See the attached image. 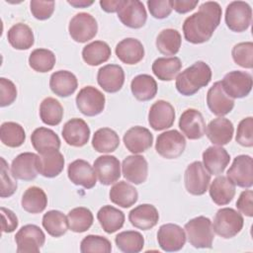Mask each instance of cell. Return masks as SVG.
I'll list each match as a JSON object with an SVG mask.
<instances>
[{
	"label": "cell",
	"instance_id": "ee69618b",
	"mask_svg": "<svg viewBox=\"0 0 253 253\" xmlns=\"http://www.w3.org/2000/svg\"><path fill=\"white\" fill-rule=\"evenodd\" d=\"M67 219L71 231L76 233H82L87 231L92 226L94 216L89 209L84 207H78L72 209L68 212Z\"/></svg>",
	"mask_w": 253,
	"mask_h": 253
},
{
	"label": "cell",
	"instance_id": "bcb514c9",
	"mask_svg": "<svg viewBox=\"0 0 253 253\" xmlns=\"http://www.w3.org/2000/svg\"><path fill=\"white\" fill-rule=\"evenodd\" d=\"M115 242L117 247L125 253H138L144 246V238L138 231L127 230L120 232Z\"/></svg>",
	"mask_w": 253,
	"mask_h": 253
},
{
	"label": "cell",
	"instance_id": "ffe728a7",
	"mask_svg": "<svg viewBox=\"0 0 253 253\" xmlns=\"http://www.w3.org/2000/svg\"><path fill=\"white\" fill-rule=\"evenodd\" d=\"M124 143L128 151L138 154L149 149L153 142V135L146 127L135 126L124 134Z\"/></svg>",
	"mask_w": 253,
	"mask_h": 253
},
{
	"label": "cell",
	"instance_id": "7bdbcfd3",
	"mask_svg": "<svg viewBox=\"0 0 253 253\" xmlns=\"http://www.w3.org/2000/svg\"><path fill=\"white\" fill-rule=\"evenodd\" d=\"M40 118L47 126H57L63 118V108L61 104L52 97L42 100L40 106Z\"/></svg>",
	"mask_w": 253,
	"mask_h": 253
},
{
	"label": "cell",
	"instance_id": "681fc988",
	"mask_svg": "<svg viewBox=\"0 0 253 253\" xmlns=\"http://www.w3.org/2000/svg\"><path fill=\"white\" fill-rule=\"evenodd\" d=\"M232 58L236 64L243 68L251 69L253 66V42H244L232 47Z\"/></svg>",
	"mask_w": 253,
	"mask_h": 253
},
{
	"label": "cell",
	"instance_id": "74e56055",
	"mask_svg": "<svg viewBox=\"0 0 253 253\" xmlns=\"http://www.w3.org/2000/svg\"><path fill=\"white\" fill-rule=\"evenodd\" d=\"M111 47L103 41H95L82 49V58L90 66H97L106 62L111 56Z\"/></svg>",
	"mask_w": 253,
	"mask_h": 253
},
{
	"label": "cell",
	"instance_id": "9c48e42d",
	"mask_svg": "<svg viewBox=\"0 0 253 253\" xmlns=\"http://www.w3.org/2000/svg\"><path fill=\"white\" fill-rule=\"evenodd\" d=\"M15 241L18 253L39 252L44 244L45 235L40 226L26 224L16 233Z\"/></svg>",
	"mask_w": 253,
	"mask_h": 253
},
{
	"label": "cell",
	"instance_id": "e0dca14e",
	"mask_svg": "<svg viewBox=\"0 0 253 253\" xmlns=\"http://www.w3.org/2000/svg\"><path fill=\"white\" fill-rule=\"evenodd\" d=\"M61 133L65 142L75 147L84 146L90 138V128L87 123L79 118L67 121L62 127Z\"/></svg>",
	"mask_w": 253,
	"mask_h": 253
},
{
	"label": "cell",
	"instance_id": "f1b7e54d",
	"mask_svg": "<svg viewBox=\"0 0 253 253\" xmlns=\"http://www.w3.org/2000/svg\"><path fill=\"white\" fill-rule=\"evenodd\" d=\"M115 51L118 58L128 65L136 64L144 57V47L140 41L134 38L122 40L116 45Z\"/></svg>",
	"mask_w": 253,
	"mask_h": 253
},
{
	"label": "cell",
	"instance_id": "680465c9",
	"mask_svg": "<svg viewBox=\"0 0 253 253\" xmlns=\"http://www.w3.org/2000/svg\"><path fill=\"white\" fill-rule=\"evenodd\" d=\"M199 0H172V8L180 14L188 13L196 8Z\"/></svg>",
	"mask_w": 253,
	"mask_h": 253
},
{
	"label": "cell",
	"instance_id": "94428289",
	"mask_svg": "<svg viewBox=\"0 0 253 253\" xmlns=\"http://www.w3.org/2000/svg\"><path fill=\"white\" fill-rule=\"evenodd\" d=\"M67 2L68 4H70L75 8H85L94 3L93 1H86V0H74V1H67Z\"/></svg>",
	"mask_w": 253,
	"mask_h": 253
},
{
	"label": "cell",
	"instance_id": "6da1fadb",
	"mask_svg": "<svg viewBox=\"0 0 253 253\" xmlns=\"http://www.w3.org/2000/svg\"><path fill=\"white\" fill-rule=\"evenodd\" d=\"M222 11L217 2H204L198 12L185 19L183 33L187 42L191 43H203L208 42L218 27Z\"/></svg>",
	"mask_w": 253,
	"mask_h": 253
},
{
	"label": "cell",
	"instance_id": "d590c367",
	"mask_svg": "<svg viewBox=\"0 0 253 253\" xmlns=\"http://www.w3.org/2000/svg\"><path fill=\"white\" fill-rule=\"evenodd\" d=\"M7 39L9 43L19 50L29 49L35 42L32 29L23 23H18L12 26L7 32Z\"/></svg>",
	"mask_w": 253,
	"mask_h": 253
},
{
	"label": "cell",
	"instance_id": "f6af8a7d",
	"mask_svg": "<svg viewBox=\"0 0 253 253\" xmlns=\"http://www.w3.org/2000/svg\"><path fill=\"white\" fill-rule=\"evenodd\" d=\"M0 139L8 147H19L26 140L24 127L14 122H5L0 127Z\"/></svg>",
	"mask_w": 253,
	"mask_h": 253
},
{
	"label": "cell",
	"instance_id": "d4e9b609",
	"mask_svg": "<svg viewBox=\"0 0 253 253\" xmlns=\"http://www.w3.org/2000/svg\"><path fill=\"white\" fill-rule=\"evenodd\" d=\"M230 161V155L221 146H210L203 152V165L211 175H220Z\"/></svg>",
	"mask_w": 253,
	"mask_h": 253
},
{
	"label": "cell",
	"instance_id": "f546056e",
	"mask_svg": "<svg viewBox=\"0 0 253 253\" xmlns=\"http://www.w3.org/2000/svg\"><path fill=\"white\" fill-rule=\"evenodd\" d=\"M50 90L59 97L72 95L78 87L76 76L67 70H58L51 74L49 79Z\"/></svg>",
	"mask_w": 253,
	"mask_h": 253
},
{
	"label": "cell",
	"instance_id": "e575fe53",
	"mask_svg": "<svg viewBox=\"0 0 253 253\" xmlns=\"http://www.w3.org/2000/svg\"><path fill=\"white\" fill-rule=\"evenodd\" d=\"M132 95L138 101H149L157 93V83L155 79L148 74H139L135 76L130 83Z\"/></svg>",
	"mask_w": 253,
	"mask_h": 253
},
{
	"label": "cell",
	"instance_id": "4dcf8cb0",
	"mask_svg": "<svg viewBox=\"0 0 253 253\" xmlns=\"http://www.w3.org/2000/svg\"><path fill=\"white\" fill-rule=\"evenodd\" d=\"M210 196L217 206H225L229 204L235 195V185L226 176L216 177L211 184Z\"/></svg>",
	"mask_w": 253,
	"mask_h": 253
},
{
	"label": "cell",
	"instance_id": "3957f363",
	"mask_svg": "<svg viewBox=\"0 0 253 253\" xmlns=\"http://www.w3.org/2000/svg\"><path fill=\"white\" fill-rule=\"evenodd\" d=\"M188 240L195 248H211L214 233L211 221L206 216H197L190 219L184 227Z\"/></svg>",
	"mask_w": 253,
	"mask_h": 253
},
{
	"label": "cell",
	"instance_id": "816d5d0a",
	"mask_svg": "<svg viewBox=\"0 0 253 253\" xmlns=\"http://www.w3.org/2000/svg\"><path fill=\"white\" fill-rule=\"evenodd\" d=\"M17 182L13 175L9 173V167L6 160L1 157V198L11 197L17 190Z\"/></svg>",
	"mask_w": 253,
	"mask_h": 253
},
{
	"label": "cell",
	"instance_id": "91938a15",
	"mask_svg": "<svg viewBox=\"0 0 253 253\" xmlns=\"http://www.w3.org/2000/svg\"><path fill=\"white\" fill-rule=\"evenodd\" d=\"M124 0H101L100 5L107 13H115L121 8Z\"/></svg>",
	"mask_w": 253,
	"mask_h": 253
},
{
	"label": "cell",
	"instance_id": "8992f818",
	"mask_svg": "<svg viewBox=\"0 0 253 253\" xmlns=\"http://www.w3.org/2000/svg\"><path fill=\"white\" fill-rule=\"evenodd\" d=\"M186 139L176 129L166 130L157 136L155 149L157 153L166 159L178 158L184 152Z\"/></svg>",
	"mask_w": 253,
	"mask_h": 253
},
{
	"label": "cell",
	"instance_id": "836d02e7",
	"mask_svg": "<svg viewBox=\"0 0 253 253\" xmlns=\"http://www.w3.org/2000/svg\"><path fill=\"white\" fill-rule=\"evenodd\" d=\"M100 225L107 233H114L121 229L125 223V214L119 209L112 206H104L97 212Z\"/></svg>",
	"mask_w": 253,
	"mask_h": 253
},
{
	"label": "cell",
	"instance_id": "b9f144b4",
	"mask_svg": "<svg viewBox=\"0 0 253 253\" xmlns=\"http://www.w3.org/2000/svg\"><path fill=\"white\" fill-rule=\"evenodd\" d=\"M182 38L175 29L162 30L156 39V47L164 55H175L181 47Z\"/></svg>",
	"mask_w": 253,
	"mask_h": 253
},
{
	"label": "cell",
	"instance_id": "2e32d148",
	"mask_svg": "<svg viewBox=\"0 0 253 253\" xmlns=\"http://www.w3.org/2000/svg\"><path fill=\"white\" fill-rule=\"evenodd\" d=\"M94 170L102 185L109 186L121 177V163L116 156L102 155L94 161Z\"/></svg>",
	"mask_w": 253,
	"mask_h": 253
},
{
	"label": "cell",
	"instance_id": "ab89813d",
	"mask_svg": "<svg viewBox=\"0 0 253 253\" xmlns=\"http://www.w3.org/2000/svg\"><path fill=\"white\" fill-rule=\"evenodd\" d=\"M120 145L118 133L110 127H102L95 131L92 138V146L101 153H110L115 151Z\"/></svg>",
	"mask_w": 253,
	"mask_h": 253
},
{
	"label": "cell",
	"instance_id": "83f0119b",
	"mask_svg": "<svg viewBox=\"0 0 253 253\" xmlns=\"http://www.w3.org/2000/svg\"><path fill=\"white\" fill-rule=\"evenodd\" d=\"M128 220L134 227L141 230H148L157 224L159 213L153 205L142 204L129 211Z\"/></svg>",
	"mask_w": 253,
	"mask_h": 253
},
{
	"label": "cell",
	"instance_id": "484cf974",
	"mask_svg": "<svg viewBox=\"0 0 253 253\" xmlns=\"http://www.w3.org/2000/svg\"><path fill=\"white\" fill-rule=\"evenodd\" d=\"M64 168V157L61 152L56 149L48 150L38 156L37 169L38 172L46 178L58 176Z\"/></svg>",
	"mask_w": 253,
	"mask_h": 253
},
{
	"label": "cell",
	"instance_id": "f5cc1de1",
	"mask_svg": "<svg viewBox=\"0 0 253 253\" xmlns=\"http://www.w3.org/2000/svg\"><path fill=\"white\" fill-rule=\"evenodd\" d=\"M54 1H42L32 0L30 3L31 12L33 16L41 21L47 20L51 17L54 12Z\"/></svg>",
	"mask_w": 253,
	"mask_h": 253
},
{
	"label": "cell",
	"instance_id": "c3c4849f",
	"mask_svg": "<svg viewBox=\"0 0 253 253\" xmlns=\"http://www.w3.org/2000/svg\"><path fill=\"white\" fill-rule=\"evenodd\" d=\"M80 251L82 253L88 252H102L110 253L112 251L111 241L100 235H87L85 236L80 243Z\"/></svg>",
	"mask_w": 253,
	"mask_h": 253
},
{
	"label": "cell",
	"instance_id": "d6986e66",
	"mask_svg": "<svg viewBox=\"0 0 253 253\" xmlns=\"http://www.w3.org/2000/svg\"><path fill=\"white\" fill-rule=\"evenodd\" d=\"M182 133L189 139H199L206 133V123L203 115L196 109L184 111L179 120Z\"/></svg>",
	"mask_w": 253,
	"mask_h": 253
},
{
	"label": "cell",
	"instance_id": "7402d4cb",
	"mask_svg": "<svg viewBox=\"0 0 253 253\" xmlns=\"http://www.w3.org/2000/svg\"><path fill=\"white\" fill-rule=\"evenodd\" d=\"M38 154L24 152L16 156L11 164V174L15 179L32 181L38 176L37 160Z\"/></svg>",
	"mask_w": 253,
	"mask_h": 253
},
{
	"label": "cell",
	"instance_id": "44dd1931",
	"mask_svg": "<svg viewBox=\"0 0 253 253\" xmlns=\"http://www.w3.org/2000/svg\"><path fill=\"white\" fill-rule=\"evenodd\" d=\"M207 104L213 115L223 117L232 111L234 100L226 95L220 81H217L208 91Z\"/></svg>",
	"mask_w": 253,
	"mask_h": 253
},
{
	"label": "cell",
	"instance_id": "30bf717a",
	"mask_svg": "<svg viewBox=\"0 0 253 253\" xmlns=\"http://www.w3.org/2000/svg\"><path fill=\"white\" fill-rule=\"evenodd\" d=\"M184 182L188 193L194 196H201L208 190L211 174L206 170L202 162L194 161L188 165L185 171Z\"/></svg>",
	"mask_w": 253,
	"mask_h": 253
},
{
	"label": "cell",
	"instance_id": "9a60e30c",
	"mask_svg": "<svg viewBox=\"0 0 253 253\" xmlns=\"http://www.w3.org/2000/svg\"><path fill=\"white\" fill-rule=\"evenodd\" d=\"M175 121L174 107L167 101L158 100L149 109L148 124L154 130H163L173 126Z\"/></svg>",
	"mask_w": 253,
	"mask_h": 253
},
{
	"label": "cell",
	"instance_id": "cb8c5ba5",
	"mask_svg": "<svg viewBox=\"0 0 253 253\" xmlns=\"http://www.w3.org/2000/svg\"><path fill=\"white\" fill-rule=\"evenodd\" d=\"M124 177L130 183L139 185L146 181L148 175V163L141 155H128L122 164Z\"/></svg>",
	"mask_w": 253,
	"mask_h": 253
},
{
	"label": "cell",
	"instance_id": "4316f807",
	"mask_svg": "<svg viewBox=\"0 0 253 253\" xmlns=\"http://www.w3.org/2000/svg\"><path fill=\"white\" fill-rule=\"evenodd\" d=\"M234 132L232 123L225 118L219 117L210 122L207 126L206 133L212 144L225 145L231 141Z\"/></svg>",
	"mask_w": 253,
	"mask_h": 253
},
{
	"label": "cell",
	"instance_id": "52a82bcc",
	"mask_svg": "<svg viewBox=\"0 0 253 253\" xmlns=\"http://www.w3.org/2000/svg\"><path fill=\"white\" fill-rule=\"evenodd\" d=\"M223 91L231 99L246 97L252 89V76L250 73L233 70L224 75L220 81Z\"/></svg>",
	"mask_w": 253,
	"mask_h": 253
},
{
	"label": "cell",
	"instance_id": "ba28073f",
	"mask_svg": "<svg viewBox=\"0 0 253 253\" xmlns=\"http://www.w3.org/2000/svg\"><path fill=\"white\" fill-rule=\"evenodd\" d=\"M78 110L87 117H94L101 114L105 108V95L93 86L83 87L76 96Z\"/></svg>",
	"mask_w": 253,
	"mask_h": 253
},
{
	"label": "cell",
	"instance_id": "4fadbf2b",
	"mask_svg": "<svg viewBox=\"0 0 253 253\" xmlns=\"http://www.w3.org/2000/svg\"><path fill=\"white\" fill-rule=\"evenodd\" d=\"M157 241L163 251L175 252L184 247L186 234L184 229L178 224L166 223L159 227L157 231Z\"/></svg>",
	"mask_w": 253,
	"mask_h": 253
},
{
	"label": "cell",
	"instance_id": "11a10c76",
	"mask_svg": "<svg viewBox=\"0 0 253 253\" xmlns=\"http://www.w3.org/2000/svg\"><path fill=\"white\" fill-rule=\"evenodd\" d=\"M147 7L151 16L156 19L167 18L173 10L172 0H148Z\"/></svg>",
	"mask_w": 253,
	"mask_h": 253
},
{
	"label": "cell",
	"instance_id": "8fae6325",
	"mask_svg": "<svg viewBox=\"0 0 253 253\" xmlns=\"http://www.w3.org/2000/svg\"><path fill=\"white\" fill-rule=\"evenodd\" d=\"M68 32L72 40L77 42H86L92 40L98 32L96 19L89 13L76 14L69 22Z\"/></svg>",
	"mask_w": 253,
	"mask_h": 253
},
{
	"label": "cell",
	"instance_id": "f35d334b",
	"mask_svg": "<svg viewBox=\"0 0 253 253\" xmlns=\"http://www.w3.org/2000/svg\"><path fill=\"white\" fill-rule=\"evenodd\" d=\"M21 205L22 208L30 213H40L43 211L47 206V197L42 189L32 186L23 194Z\"/></svg>",
	"mask_w": 253,
	"mask_h": 253
},
{
	"label": "cell",
	"instance_id": "5b68a950",
	"mask_svg": "<svg viewBox=\"0 0 253 253\" xmlns=\"http://www.w3.org/2000/svg\"><path fill=\"white\" fill-rule=\"evenodd\" d=\"M224 20L227 28L232 32H244L250 27L252 9L244 1H232L226 7Z\"/></svg>",
	"mask_w": 253,
	"mask_h": 253
},
{
	"label": "cell",
	"instance_id": "277c9868",
	"mask_svg": "<svg viewBox=\"0 0 253 253\" xmlns=\"http://www.w3.org/2000/svg\"><path fill=\"white\" fill-rule=\"evenodd\" d=\"M244 219L240 212L231 208H222L214 215L212 229L222 238L228 239L237 235L243 227Z\"/></svg>",
	"mask_w": 253,
	"mask_h": 253
},
{
	"label": "cell",
	"instance_id": "6f0895ef",
	"mask_svg": "<svg viewBox=\"0 0 253 253\" xmlns=\"http://www.w3.org/2000/svg\"><path fill=\"white\" fill-rule=\"evenodd\" d=\"M1 217H2V232L10 233L13 232L18 227V217L9 209L1 207Z\"/></svg>",
	"mask_w": 253,
	"mask_h": 253
},
{
	"label": "cell",
	"instance_id": "603a6c76",
	"mask_svg": "<svg viewBox=\"0 0 253 253\" xmlns=\"http://www.w3.org/2000/svg\"><path fill=\"white\" fill-rule=\"evenodd\" d=\"M97 81L100 87L108 93L120 91L125 83V72L118 64H107L98 70Z\"/></svg>",
	"mask_w": 253,
	"mask_h": 253
},
{
	"label": "cell",
	"instance_id": "f907efd6",
	"mask_svg": "<svg viewBox=\"0 0 253 253\" xmlns=\"http://www.w3.org/2000/svg\"><path fill=\"white\" fill-rule=\"evenodd\" d=\"M235 140L242 146H253V118L242 119L237 126Z\"/></svg>",
	"mask_w": 253,
	"mask_h": 253
},
{
	"label": "cell",
	"instance_id": "7dc6e473",
	"mask_svg": "<svg viewBox=\"0 0 253 253\" xmlns=\"http://www.w3.org/2000/svg\"><path fill=\"white\" fill-rule=\"evenodd\" d=\"M54 53L46 48H36L29 56V64L37 72L44 73L50 71L55 64Z\"/></svg>",
	"mask_w": 253,
	"mask_h": 253
},
{
	"label": "cell",
	"instance_id": "9f6ffc18",
	"mask_svg": "<svg viewBox=\"0 0 253 253\" xmlns=\"http://www.w3.org/2000/svg\"><path fill=\"white\" fill-rule=\"evenodd\" d=\"M253 192L251 190H245L241 192L237 202H236V208L237 210L245 214L246 216H253Z\"/></svg>",
	"mask_w": 253,
	"mask_h": 253
},
{
	"label": "cell",
	"instance_id": "60d3db41",
	"mask_svg": "<svg viewBox=\"0 0 253 253\" xmlns=\"http://www.w3.org/2000/svg\"><path fill=\"white\" fill-rule=\"evenodd\" d=\"M42 226L52 237H60L64 235L69 228L67 216L56 210L48 211L43 214Z\"/></svg>",
	"mask_w": 253,
	"mask_h": 253
},
{
	"label": "cell",
	"instance_id": "ac0fdd59",
	"mask_svg": "<svg viewBox=\"0 0 253 253\" xmlns=\"http://www.w3.org/2000/svg\"><path fill=\"white\" fill-rule=\"evenodd\" d=\"M67 175L69 180L77 186L91 189L96 185L97 175L94 167L83 159H76L68 165Z\"/></svg>",
	"mask_w": 253,
	"mask_h": 253
},
{
	"label": "cell",
	"instance_id": "1f68e13d",
	"mask_svg": "<svg viewBox=\"0 0 253 253\" xmlns=\"http://www.w3.org/2000/svg\"><path fill=\"white\" fill-rule=\"evenodd\" d=\"M31 141L34 148L40 153L46 152L48 150L60 148V139L58 135L50 128L38 127L31 134Z\"/></svg>",
	"mask_w": 253,
	"mask_h": 253
},
{
	"label": "cell",
	"instance_id": "d6a6232c",
	"mask_svg": "<svg viewBox=\"0 0 253 253\" xmlns=\"http://www.w3.org/2000/svg\"><path fill=\"white\" fill-rule=\"evenodd\" d=\"M109 196L110 200L115 205L125 209L133 206L138 199V193L136 189L126 181H120L116 183L111 188Z\"/></svg>",
	"mask_w": 253,
	"mask_h": 253
},
{
	"label": "cell",
	"instance_id": "db71d44e",
	"mask_svg": "<svg viewBox=\"0 0 253 253\" xmlns=\"http://www.w3.org/2000/svg\"><path fill=\"white\" fill-rule=\"evenodd\" d=\"M17 98V88L15 84L4 77L0 78V106L6 107L14 103Z\"/></svg>",
	"mask_w": 253,
	"mask_h": 253
},
{
	"label": "cell",
	"instance_id": "7a4b0ae2",
	"mask_svg": "<svg viewBox=\"0 0 253 253\" xmlns=\"http://www.w3.org/2000/svg\"><path fill=\"white\" fill-rule=\"evenodd\" d=\"M211 80V69L204 61H197L176 78V89L184 96H192Z\"/></svg>",
	"mask_w": 253,
	"mask_h": 253
},
{
	"label": "cell",
	"instance_id": "5bb4252c",
	"mask_svg": "<svg viewBox=\"0 0 253 253\" xmlns=\"http://www.w3.org/2000/svg\"><path fill=\"white\" fill-rule=\"evenodd\" d=\"M118 18L126 27L139 29L145 25L147 14L142 2L138 0H124L118 10Z\"/></svg>",
	"mask_w": 253,
	"mask_h": 253
},
{
	"label": "cell",
	"instance_id": "7c38bea8",
	"mask_svg": "<svg viewBox=\"0 0 253 253\" xmlns=\"http://www.w3.org/2000/svg\"><path fill=\"white\" fill-rule=\"evenodd\" d=\"M227 178L232 184L241 188H250L253 185V161L250 155L241 154L233 159L227 170Z\"/></svg>",
	"mask_w": 253,
	"mask_h": 253
},
{
	"label": "cell",
	"instance_id": "8d00e7d4",
	"mask_svg": "<svg viewBox=\"0 0 253 253\" xmlns=\"http://www.w3.org/2000/svg\"><path fill=\"white\" fill-rule=\"evenodd\" d=\"M182 68L181 59L177 56L158 57L152 63V72L162 81L175 79Z\"/></svg>",
	"mask_w": 253,
	"mask_h": 253
}]
</instances>
